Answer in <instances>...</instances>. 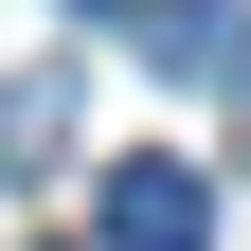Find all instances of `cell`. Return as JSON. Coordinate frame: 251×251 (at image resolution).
Listing matches in <instances>:
<instances>
[{
	"label": "cell",
	"mask_w": 251,
	"mask_h": 251,
	"mask_svg": "<svg viewBox=\"0 0 251 251\" xmlns=\"http://www.w3.org/2000/svg\"><path fill=\"white\" fill-rule=\"evenodd\" d=\"M72 18H162V0H72Z\"/></svg>",
	"instance_id": "obj_2"
},
{
	"label": "cell",
	"mask_w": 251,
	"mask_h": 251,
	"mask_svg": "<svg viewBox=\"0 0 251 251\" xmlns=\"http://www.w3.org/2000/svg\"><path fill=\"white\" fill-rule=\"evenodd\" d=\"M90 251H215V179L162 162V144L108 162V179H90Z\"/></svg>",
	"instance_id": "obj_1"
}]
</instances>
